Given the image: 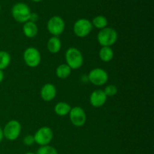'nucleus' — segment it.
Masks as SVG:
<instances>
[{
	"label": "nucleus",
	"mask_w": 154,
	"mask_h": 154,
	"mask_svg": "<svg viewBox=\"0 0 154 154\" xmlns=\"http://www.w3.org/2000/svg\"><path fill=\"white\" fill-rule=\"evenodd\" d=\"M92 25L98 29H102L108 26V19L103 15L96 16L91 21Z\"/></svg>",
	"instance_id": "obj_18"
},
{
	"label": "nucleus",
	"mask_w": 154,
	"mask_h": 154,
	"mask_svg": "<svg viewBox=\"0 0 154 154\" xmlns=\"http://www.w3.org/2000/svg\"><path fill=\"white\" fill-rule=\"evenodd\" d=\"M118 33L111 27H105L99 30L97 35V41L102 47H111L117 42Z\"/></svg>",
	"instance_id": "obj_2"
},
{
	"label": "nucleus",
	"mask_w": 154,
	"mask_h": 154,
	"mask_svg": "<svg viewBox=\"0 0 154 154\" xmlns=\"http://www.w3.org/2000/svg\"><path fill=\"white\" fill-rule=\"evenodd\" d=\"M38 29L37 24L31 21H27L24 23L23 25V33L24 35L29 38H35L38 34Z\"/></svg>",
	"instance_id": "obj_13"
},
{
	"label": "nucleus",
	"mask_w": 154,
	"mask_h": 154,
	"mask_svg": "<svg viewBox=\"0 0 154 154\" xmlns=\"http://www.w3.org/2000/svg\"><path fill=\"white\" fill-rule=\"evenodd\" d=\"M38 15L37 13H33V12H31V14H30V16H29V21H31V22L32 23H36V22H37L38 20Z\"/></svg>",
	"instance_id": "obj_23"
},
{
	"label": "nucleus",
	"mask_w": 154,
	"mask_h": 154,
	"mask_svg": "<svg viewBox=\"0 0 154 154\" xmlns=\"http://www.w3.org/2000/svg\"><path fill=\"white\" fill-rule=\"evenodd\" d=\"M66 64L69 66L72 70L78 69L84 64V57L79 49L76 48H69L66 50L65 54Z\"/></svg>",
	"instance_id": "obj_1"
},
{
	"label": "nucleus",
	"mask_w": 154,
	"mask_h": 154,
	"mask_svg": "<svg viewBox=\"0 0 154 154\" xmlns=\"http://www.w3.org/2000/svg\"><path fill=\"white\" fill-rule=\"evenodd\" d=\"M93 28L91 21L86 18H81L74 23L73 32L77 37L85 38L90 34Z\"/></svg>",
	"instance_id": "obj_6"
},
{
	"label": "nucleus",
	"mask_w": 154,
	"mask_h": 154,
	"mask_svg": "<svg viewBox=\"0 0 154 154\" xmlns=\"http://www.w3.org/2000/svg\"><path fill=\"white\" fill-rule=\"evenodd\" d=\"M35 154H59L57 149L50 145L41 146L36 151Z\"/></svg>",
	"instance_id": "obj_20"
},
{
	"label": "nucleus",
	"mask_w": 154,
	"mask_h": 154,
	"mask_svg": "<svg viewBox=\"0 0 154 154\" xmlns=\"http://www.w3.org/2000/svg\"><path fill=\"white\" fill-rule=\"evenodd\" d=\"M71 109H72L71 105L66 102H60L56 104L54 106V112L60 117L69 115Z\"/></svg>",
	"instance_id": "obj_15"
},
{
	"label": "nucleus",
	"mask_w": 154,
	"mask_h": 154,
	"mask_svg": "<svg viewBox=\"0 0 154 154\" xmlns=\"http://www.w3.org/2000/svg\"><path fill=\"white\" fill-rule=\"evenodd\" d=\"M57 90L55 86L51 83L45 84L40 90L41 98L45 102H51L55 99Z\"/></svg>",
	"instance_id": "obj_12"
},
{
	"label": "nucleus",
	"mask_w": 154,
	"mask_h": 154,
	"mask_svg": "<svg viewBox=\"0 0 154 154\" xmlns=\"http://www.w3.org/2000/svg\"><path fill=\"white\" fill-rule=\"evenodd\" d=\"M99 56L102 61L108 63L114 58V51L111 47H102L99 50Z\"/></svg>",
	"instance_id": "obj_16"
},
{
	"label": "nucleus",
	"mask_w": 154,
	"mask_h": 154,
	"mask_svg": "<svg viewBox=\"0 0 154 154\" xmlns=\"http://www.w3.org/2000/svg\"><path fill=\"white\" fill-rule=\"evenodd\" d=\"M1 9H2V6H1V4H0V11H1Z\"/></svg>",
	"instance_id": "obj_28"
},
{
	"label": "nucleus",
	"mask_w": 154,
	"mask_h": 154,
	"mask_svg": "<svg viewBox=\"0 0 154 154\" xmlns=\"http://www.w3.org/2000/svg\"><path fill=\"white\" fill-rule=\"evenodd\" d=\"M0 154H1V153H0Z\"/></svg>",
	"instance_id": "obj_29"
},
{
	"label": "nucleus",
	"mask_w": 154,
	"mask_h": 154,
	"mask_svg": "<svg viewBox=\"0 0 154 154\" xmlns=\"http://www.w3.org/2000/svg\"><path fill=\"white\" fill-rule=\"evenodd\" d=\"M21 130L22 126L18 120H11L8 122L4 126V129H2L3 136L8 141H15L20 135Z\"/></svg>",
	"instance_id": "obj_4"
},
{
	"label": "nucleus",
	"mask_w": 154,
	"mask_h": 154,
	"mask_svg": "<svg viewBox=\"0 0 154 154\" xmlns=\"http://www.w3.org/2000/svg\"><path fill=\"white\" fill-rule=\"evenodd\" d=\"M34 136L35 143L39 146L49 145L54 138V132L48 126H42L35 132Z\"/></svg>",
	"instance_id": "obj_7"
},
{
	"label": "nucleus",
	"mask_w": 154,
	"mask_h": 154,
	"mask_svg": "<svg viewBox=\"0 0 154 154\" xmlns=\"http://www.w3.org/2000/svg\"><path fill=\"white\" fill-rule=\"evenodd\" d=\"M32 1L34 2H42L43 0H32Z\"/></svg>",
	"instance_id": "obj_26"
},
{
	"label": "nucleus",
	"mask_w": 154,
	"mask_h": 154,
	"mask_svg": "<svg viewBox=\"0 0 154 154\" xmlns=\"http://www.w3.org/2000/svg\"><path fill=\"white\" fill-rule=\"evenodd\" d=\"M69 115L72 124L76 127L84 126L87 121V114L85 111L80 106L72 108Z\"/></svg>",
	"instance_id": "obj_10"
},
{
	"label": "nucleus",
	"mask_w": 154,
	"mask_h": 154,
	"mask_svg": "<svg viewBox=\"0 0 154 154\" xmlns=\"http://www.w3.org/2000/svg\"><path fill=\"white\" fill-rule=\"evenodd\" d=\"M23 58L26 65L30 68L38 67L42 61L40 51L34 47L27 48L23 54Z\"/></svg>",
	"instance_id": "obj_5"
},
{
	"label": "nucleus",
	"mask_w": 154,
	"mask_h": 154,
	"mask_svg": "<svg viewBox=\"0 0 154 154\" xmlns=\"http://www.w3.org/2000/svg\"><path fill=\"white\" fill-rule=\"evenodd\" d=\"M55 73L57 78H60V79H66L72 74V69L66 63L60 64L56 69Z\"/></svg>",
	"instance_id": "obj_17"
},
{
	"label": "nucleus",
	"mask_w": 154,
	"mask_h": 154,
	"mask_svg": "<svg viewBox=\"0 0 154 154\" xmlns=\"http://www.w3.org/2000/svg\"><path fill=\"white\" fill-rule=\"evenodd\" d=\"M24 154H35V153H32V152H27V153H24Z\"/></svg>",
	"instance_id": "obj_27"
},
{
	"label": "nucleus",
	"mask_w": 154,
	"mask_h": 154,
	"mask_svg": "<svg viewBox=\"0 0 154 154\" xmlns=\"http://www.w3.org/2000/svg\"><path fill=\"white\" fill-rule=\"evenodd\" d=\"M11 58L8 52L5 51H0V70L7 69L10 65Z\"/></svg>",
	"instance_id": "obj_19"
},
{
	"label": "nucleus",
	"mask_w": 154,
	"mask_h": 154,
	"mask_svg": "<svg viewBox=\"0 0 154 154\" xmlns=\"http://www.w3.org/2000/svg\"><path fill=\"white\" fill-rule=\"evenodd\" d=\"M108 97L102 90H96L90 96V103L94 108L102 107L107 102Z\"/></svg>",
	"instance_id": "obj_11"
},
{
	"label": "nucleus",
	"mask_w": 154,
	"mask_h": 154,
	"mask_svg": "<svg viewBox=\"0 0 154 154\" xmlns=\"http://www.w3.org/2000/svg\"><path fill=\"white\" fill-rule=\"evenodd\" d=\"M66 28V23L65 21L60 16H53L52 17L48 20L47 23V29L48 31L52 36H57L62 35L64 32Z\"/></svg>",
	"instance_id": "obj_8"
},
{
	"label": "nucleus",
	"mask_w": 154,
	"mask_h": 154,
	"mask_svg": "<svg viewBox=\"0 0 154 154\" xmlns=\"http://www.w3.org/2000/svg\"><path fill=\"white\" fill-rule=\"evenodd\" d=\"M23 144L26 146H32L35 143V139L34 136L32 135H27L26 136H24L23 140Z\"/></svg>",
	"instance_id": "obj_22"
},
{
	"label": "nucleus",
	"mask_w": 154,
	"mask_h": 154,
	"mask_svg": "<svg viewBox=\"0 0 154 154\" xmlns=\"http://www.w3.org/2000/svg\"><path fill=\"white\" fill-rule=\"evenodd\" d=\"M3 138H4V136H3V131H2V129L0 127V143L2 142Z\"/></svg>",
	"instance_id": "obj_25"
},
{
	"label": "nucleus",
	"mask_w": 154,
	"mask_h": 154,
	"mask_svg": "<svg viewBox=\"0 0 154 154\" xmlns=\"http://www.w3.org/2000/svg\"><path fill=\"white\" fill-rule=\"evenodd\" d=\"M47 48L51 54H57L62 48L61 40L57 36H51L47 42Z\"/></svg>",
	"instance_id": "obj_14"
},
{
	"label": "nucleus",
	"mask_w": 154,
	"mask_h": 154,
	"mask_svg": "<svg viewBox=\"0 0 154 154\" xmlns=\"http://www.w3.org/2000/svg\"><path fill=\"white\" fill-rule=\"evenodd\" d=\"M4 77H5L4 72H3L2 70H0V83H2L3 81V80H4Z\"/></svg>",
	"instance_id": "obj_24"
},
{
	"label": "nucleus",
	"mask_w": 154,
	"mask_h": 154,
	"mask_svg": "<svg viewBox=\"0 0 154 154\" xmlns=\"http://www.w3.org/2000/svg\"><path fill=\"white\" fill-rule=\"evenodd\" d=\"M103 91L107 97H112L118 93V88L117 87V86L114 85V84H109L105 87Z\"/></svg>",
	"instance_id": "obj_21"
},
{
	"label": "nucleus",
	"mask_w": 154,
	"mask_h": 154,
	"mask_svg": "<svg viewBox=\"0 0 154 154\" xmlns=\"http://www.w3.org/2000/svg\"><path fill=\"white\" fill-rule=\"evenodd\" d=\"M31 9L29 6L23 2H18L14 5L11 8V15L14 20L20 23L29 21Z\"/></svg>",
	"instance_id": "obj_3"
},
{
	"label": "nucleus",
	"mask_w": 154,
	"mask_h": 154,
	"mask_svg": "<svg viewBox=\"0 0 154 154\" xmlns=\"http://www.w3.org/2000/svg\"><path fill=\"white\" fill-rule=\"evenodd\" d=\"M87 79L95 86H102L108 81V74L102 68H95L89 72Z\"/></svg>",
	"instance_id": "obj_9"
}]
</instances>
